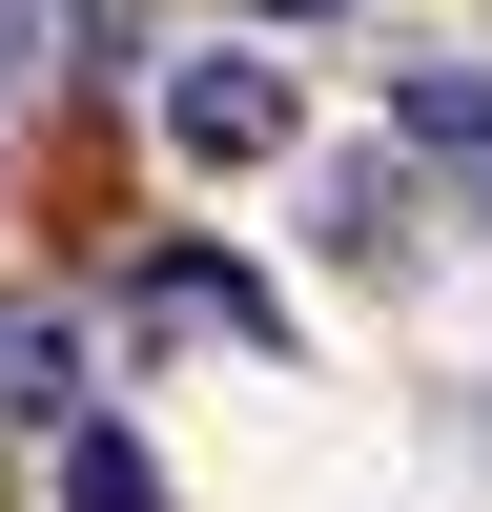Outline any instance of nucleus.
I'll list each match as a JSON object with an SVG mask.
<instances>
[{
	"label": "nucleus",
	"instance_id": "1",
	"mask_svg": "<svg viewBox=\"0 0 492 512\" xmlns=\"http://www.w3.org/2000/svg\"><path fill=\"white\" fill-rule=\"evenodd\" d=\"M287 123H308V82H287V62H246V41L164 62V144H185V164H267Z\"/></svg>",
	"mask_w": 492,
	"mask_h": 512
},
{
	"label": "nucleus",
	"instance_id": "2",
	"mask_svg": "<svg viewBox=\"0 0 492 512\" xmlns=\"http://www.w3.org/2000/svg\"><path fill=\"white\" fill-rule=\"evenodd\" d=\"M410 144H431V164H451V185H472V205H492V82H451V62H431V82H410Z\"/></svg>",
	"mask_w": 492,
	"mask_h": 512
},
{
	"label": "nucleus",
	"instance_id": "3",
	"mask_svg": "<svg viewBox=\"0 0 492 512\" xmlns=\"http://www.w3.org/2000/svg\"><path fill=\"white\" fill-rule=\"evenodd\" d=\"M62 512H164V472H144V431H82V451H62Z\"/></svg>",
	"mask_w": 492,
	"mask_h": 512
},
{
	"label": "nucleus",
	"instance_id": "4",
	"mask_svg": "<svg viewBox=\"0 0 492 512\" xmlns=\"http://www.w3.org/2000/svg\"><path fill=\"white\" fill-rule=\"evenodd\" d=\"M0 410H62V308H0Z\"/></svg>",
	"mask_w": 492,
	"mask_h": 512
},
{
	"label": "nucleus",
	"instance_id": "5",
	"mask_svg": "<svg viewBox=\"0 0 492 512\" xmlns=\"http://www.w3.org/2000/svg\"><path fill=\"white\" fill-rule=\"evenodd\" d=\"M123 21H144V0H82V41H123Z\"/></svg>",
	"mask_w": 492,
	"mask_h": 512
},
{
	"label": "nucleus",
	"instance_id": "6",
	"mask_svg": "<svg viewBox=\"0 0 492 512\" xmlns=\"http://www.w3.org/2000/svg\"><path fill=\"white\" fill-rule=\"evenodd\" d=\"M246 21H328V0H246Z\"/></svg>",
	"mask_w": 492,
	"mask_h": 512
}]
</instances>
